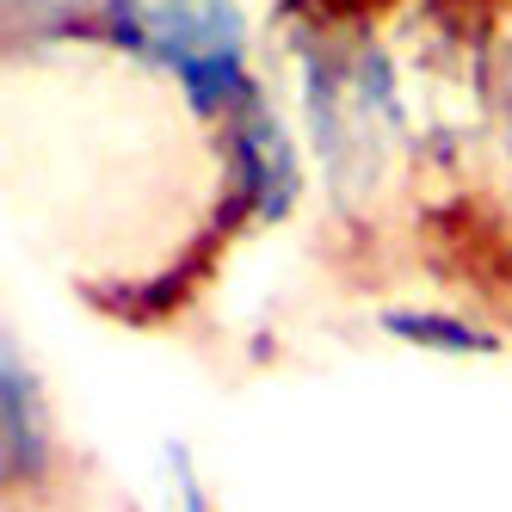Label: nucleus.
<instances>
[{
	"mask_svg": "<svg viewBox=\"0 0 512 512\" xmlns=\"http://www.w3.org/2000/svg\"><path fill=\"white\" fill-rule=\"evenodd\" d=\"M408 272L494 315L512 309V19L482 50L469 161L445 192L420 204Z\"/></svg>",
	"mask_w": 512,
	"mask_h": 512,
	"instance_id": "obj_1",
	"label": "nucleus"
},
{
	"mask_svg": "<svg viewBox=\"0 0 512 512\" xmlns=\"http://www.w3.org/2000/svg\"><path fill=\"white\" fill-rule=\"evenodd\" d=\"M44 44H93L173 87L204 142L260 93V38L241 0H81Z\"/></svg>",
	"mask_w": 512,
	"mask_h": 512,
	"instance_id": "obj_2",
	"label": "nucleus"
},
{
	"mask_svg": "<svg viewBox=\"0 0 512 512\" xmlns=\"http://www.w3.org/2000/svg\"><path fill=\"white\" fill-rule=\"evenodd\" d=\"M0 494L13 512H75L81 494L75 445L19 340L0 346Z\"/></svg>",
	"mask_w": 512,
	"mask_h": 512,
	"instance_id": "obj_3",
	"label": "nucleus"
},
{
	"mask_svg": "<svg viewBox=\"0 0 512 512\" xmlns=\"http://www.w3.org/2000/svg\"><path fill=\"white\" fill-rule=\"evenodd\" d=\"M371 327L383 340L408 346L420 358H451V364H482V358H506L512 352V327L463 297H432V303H377Z\"/></svg>",
	"mask_w": 512,
	"mask_h": 512,
	"instance_id": "obj_4",
	"label": "nucleus"
},
{
	"mask_svg": "<svg viewBox=\"0 0 512 512\" xmlns=\"http://www.w3.org/2000/svg\"><path fill=\"white\" fill-rule=\"evenodd\" d=\"M155 512H216L210 482L186 445H167V457H161V506Z\"/></svg>",
	"mask_w": 512,
	"mask_h": 512,
	"instance_id": "obj_5",
	"label": "nucleus"
},
{
	"mask_svg": "<svg viewBox=\"0 0 512 512\" xmlns=\"http://www.w3.org/2000/svg\"><path fill=\"white\" fill-rule=\"evenodd\" d=\"M0 7H7V38L13 44H19V31H25V44H44L81 0H0Z\"/></svg>",
	"mask_w": 512,
	"mask_h": 512,
	"instance_id": "obj_6",
	"label": "nucleus"
},
{
	"mask_svg": "<svg viewBox=\"0 0 512 512\" xmlns=\"http://www.w3.org/2000/svg\"><path fill=\"white\" fill-rule=\"evenodd\" d=\"M7 512H13V506H7Z\"/></svg>",
	"mask_w": 512,
	"mask_h": 512,
	"instance_id": "obj_7",
	"label": "nucleus"
}]
</instances>
